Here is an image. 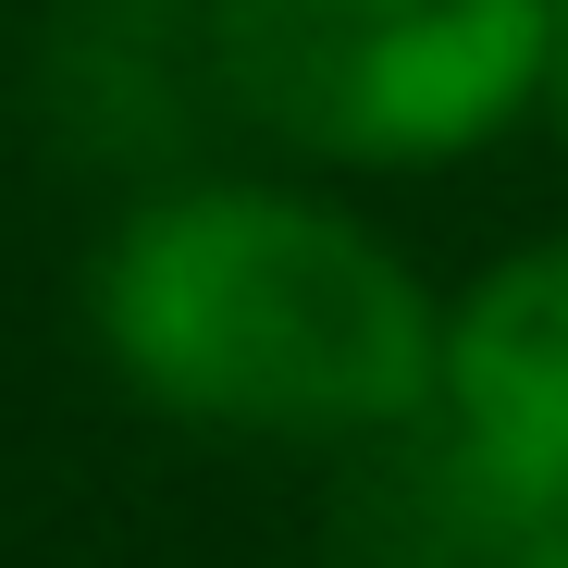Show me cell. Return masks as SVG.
Instances as JSON below:
<instances>
[{
  "label": "cell",
  "instance_id": "obj_4",
  "mask_svg": "<svg viewBox=\"0 0 568 568\" xmlns=\"http://www.w3.org/2000/svg\"><path fill=\"white\" fill-rule=\"evenodd\" d=\"M519 531H531V507L469 457V433L445 408L408 420V433H384V445H358L346 495H334L346 568H507Z\"/></svg>",
  "mask_w": 568,
  "mask_h": 568
},
{
  "label": "cell",
  "instance_id": "obj_5",
  "mask_svg": "<svg viewBox=\"0 0 568 568\" xmlns=\"http://www.w3.org/2000/svg\"><path fill=\"white\" fill-rule=\"evenodd\" d=\"M531 112H556V136H568V13L544 26V100H531Z\"/></svg>",
  "mask_w": 568,
  "mask_h": 568
},
{
  "label": "cell",
  "instance_id": "obj_2",
  "mask_svg": "<svg viewBox=\"0 0 568 568\" xmlns=\"http://www.w3.org/2000/svg\"><path fill=\"white\" fill-rule=\"evenodd\" d=\"M556 0H211L235 124L334 173H433L544 100Z\"/></svg>",
  "mask_w": 568,
  "mask_h": 568
},
{
  "label": "cell",
  "instance_id": "obj_1",
  "mask_svg": "<svg viewBox=\"0 0 568 568\" xmlns=\"http://www.w3.org/2000/svg\"><path fill=\"white\" fill-rule=\"evenodd\" d=\"M87 334L124 396L223 433L358 457L445 396V297L334 199L297 185H161L87 260Z\"/></svg>",
  "mask_w": 568,
  "mask_h": 568
},
{
  "label": "cell",
  "instance_id": "obj_3",
  "mask_svg": "<svg viewBox=\"0 0 568 568\" xmlns=\"http://www.w3.org/2000/svg\"><path fill=\"white\" fill-rule=\"evenodd\" d=\"M469 457L544 519L568 507V235L519 247L445 310V396Z\"/></svg>",
  "mask_w": 568,
  "mask_h": 568
},
{
  "label": "cell",
  "instance_id": "obj_7",
  "mask_svg": "<svg viewBox=\"0 0 568 568\" xmlns=\"http://www.w3.org/2000/svg\"><path fill=\"white\" fill-rule=\"evenodd\" d=\"M556 13H568V0H556Z\"/></svg>",
  "mask_w": 568,
  "mask_h": 568
},
{
  "label": "cell",
  "instance_id": "obj_6",
  "mask_svg": "<svg viewBox=\"0 0 568 568\" xmlns=\"http://www.w3.org/2000/svg\"><path fill=\"white\" fill-rule=\"evenodd\" d=\"M507 568H568V507H544V519L519 531V556H507Z\"/></svg>",
  "mask_w": 568,
  "mask_h": 568
}]
</instances>
